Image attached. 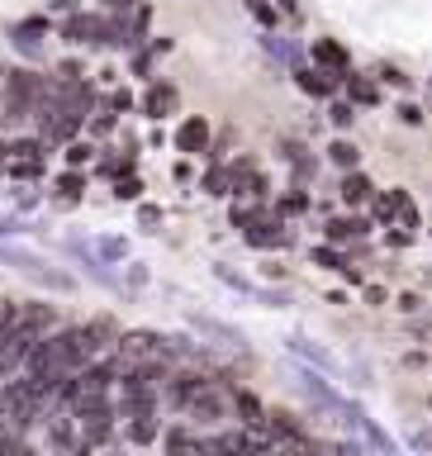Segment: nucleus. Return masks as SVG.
Segmentation results:
<instances>
[{
	"instance_id": "nucleus-1",
	"label": "nucleus",
	"mask_w": 432,
	"mask_h": 456,
	"mask_svg": "<svg viewBox=\"0 0 432 456\" xmlns=\"http://www.w3.org/2000/svg\"><path fill=\"white\" fill-rule=\"evenodd\" d=\"M0 262L14 266V271H20V276H29V281L48 285V290H71V276H62V271H53L48 262H43V256L24 252V248H10V242H0Z\"/></svg>"
},
{
	"instance_id": "nucleus-2",
	"label": "nucleus",
	"mask_w": 432,
	"mask_h": 456,
	"mask_svg": "<svg viewBox=\"0 0 432 456\" xmlns=\"http://www.w3.org/2000/svg\"><path fill=\"white\" fill-rule=\"evenodd\" d=\"M43 95H48V86H43L34 71H10V81H5V119H29V110H38Z\"/></svg>"
},
{
	"instance_id": "nucleus-3",
	"label": "nucleus",
	"mask_w": 432,
	"mask_h": 456,
	"mask_svg": "<svg viewBox=\"0 0 432 456\" xmlns=\"http://www.w3.org/2000/svg\"><path fill=\"white\" fill-rule=\"evenodd\" d=\"M299 395H305V399H314V404H319L323 413H347L352 404H347V399H342L338 390H333V385H323L319 376H314V370H299Z\"/></svg>"
},
{
	"instance_id": "nucleus-4",
	"label": "nucleus",
	"mask_w": 432,
	"mask_h": 456,
	"mask_svg": "<svg viewBox=\"0 0 432 456\" xmlns=\"http://www.w3.org/2000/svg\"><path fill=\"white\" fill-rule=\"evenodd\" d=\"M110 34H114V24L100 20V14H71L62 24V38L71 43H110Z\"/></svg>"
},
{
	"instance_id": "nucleus-5",
	"label": "nucleus",
	"mask_w": 432,
	"mask_h": 456,
	"mask_svg": "<svg viewBox=\"0 0 432 456\" xmlns=\"http://www.w3.org/2000/svg\"><path fill=\"white\" fill-rule=\"evenodd\" d=\"M181 105V95H176V86H167V81H157L148 95H143V114L148 119H167V114H176Z\"/></svg>"
},
{
	"instance_id": "nucleus-6",
	"label": "nucleus",
	"mask_w": 432,
	"mask_h": 456,
	"mask_svg": "<svg viewBox=\"0 0 432 456\" xmlns=\"http://www.w3.org/2000/svg\"><path fill=\"white\" fill-rule=\"evenodd\" d=\"M191 323H195V328H200V333H205V338L224 342V347H233V352H242V347H248V338H242L238 328L219 323V319H205V314H191Z\"/></svg>"
},
{
	"instance_id": "nucleus-7",
	"label": "nucleus",
	"mask_w": 432,
	"mask_h": 456,
	"mask_svg": "<svg viewBox=\"0 0 432 456\" xmlns=\"http://www.w3.org/2000/svg\"><path fill=\"white\" fill-rule=\"evenodd\" d=\"M176 148H181V152H205V148H209V119L191 114V119L176 128Z\"/></svg>"
},
{
	"instance_id": "nucleus-8",
	"label": "nucleus",
	"mask_w": 432,
	"mask_h": 456,
	"mask_svg": "<svg viewBox=\"0 0 432 456\" xmlns=\"http://www.w3.org/2000/svg\"><path fill=\"white\" fill-rule=\"evenodd\" d=\"M295 81L305 86L309 95H319V100H323V95H333V91H338V81H342V77H333L328 67H305V71H295Z\"/></svg>"
},
{
	"instance_id": "nucleus-9",
	"label": "nucleus",
	"mask_w": 432,
	"mask_h": 456,
	"mask_svg": "<svg viewBox=\"0 0 432 456\" xmlns=\"http://www.w3.org/2000/svg\"><path fill=\"white\" fill-rule=\"evenodd\" d=\"M162 342H167V338H157V333H148V328H138V333H124V338H119V352H124V356H152V352H162Z\"/></svg>"
},
{
	"instance_id": "nucleus-10",
	"label": "nucleus",
	"mask_w": 432,
	"mask_h": 456,
	"mask_svg": "<svg viewBox=\"0 0 432 456\" xmlns=\"http://www.w3.org/2000/svg\"><path fill=\"white\" fill-rule=\"evenodd\" d=\"M285 347H290V352H299V356H309V362L319 366V370H333V376H338V356H333V352H323L319 342H309V338H290Z\"/></svg>"
},
{
	"instance_id": "nucleus-11",
	"label": "nucleus",
	"mask_w": 432,
	"mask_h": 456,
	"mask_svg": "<svg viewBox=\"0 0 432 456\" xmlns=\"http://www.w3.org/2000/svg\"><path fill=\"white\" fill-rule=\"evenodd\" d=\"M314 57H319V67H328V71H347V48H342V43H333V38H319V43H314Z\"/></svg>"
},
{
	"instance_id": "nucleus-12",
	"label": "nucleus",
	"mask_w": 432,
	"mask_h": 456,
	"mask_svg": "<svg viewBox=\"0 0 432 456\" xmlns=\"http://www.w3.org/2000/svg\"><path fill=\"white\" fill-rule=\"evenodd\" d=\"M242 238H248L252 248H281V242H290V233H281V224H248Z\"/></svg>"
},
{
	"instance_id": "nucleus-13",
	"label": "nucleus",
	"mask_w": 432,
	"mask_h": 456,
	"mask_svg": "<svg viewBox=\"0 0 432 456\" xmlns=\"http://www.w3.org/2000/svg\"><path fill=\"white\" fill-rule=\"evenodd\" d=\"M48 28V20H24V24H14V48H24V53H38V34Z\"/></svg>"
},
{
	"instance_id": "nucleus-14",
	"label": "nucleus",
	"mask_w": 432,
	"mask_h": 456,
	"mask_svg": "<svg viewBox=\"0 0 432 456\" xmlns=\"http://www.w3.org/2000/svg\"><path fill=\"white\" fill-rule=\"evenodd\" d=\"M371 191H376V185H371L362 171H347V181H342V200H347V205H366Z\"/></svg>"
},
{
	"instance_id": "nucleus-15",
	"label": "nucleus",
	"mask_w": 432,
	"mask_h": 456,
	"mask_svg": "<svg viewBox=\"0 0 432 456\" xmlns=\"http://www.w3.org/2000/svg\"><path fill=\"white\" fill-rule=\"evenodd\" d=\"M233 404H238V413H242V423H248V428H257V423H266V409L257 404V395H248V390H238V395H233Z\"/></svg>"
},
{
	"instance_id": "nucleus-16",
	"label": "nucleus",
	"mask_w": 432,
	"mask_h": 456,
	"mask_svg": "<svg viewBox=\"0 0 432 456\" xmlns=\"http://www.w3.org/2000/svg\"><path fill=\"white\" fill-rule=\"evenodd\" d=\"M342 81H347V91H352V100H356V105H376V81H366V77H342Z\"/></svg>"
},
{
	"instance_id": "nucleus-17",
	"label": "nucleus",
	"mask_w": 432,
	"mask_h": 456,
	"mask_svg": "<svg viewBox=\"0 0 432 456\" xmlns=\"http://www.w3.org/2000/svg\"><path fill=\"white\" fill-rule=\"evenodd\" d=\"M404 191H385L380 200H376V219H399V209H404Z\"/></svg>"
},
{
	"instance_id": "nucleus-18",
	"label": "nucleus",
	"mask_w": 432,
	"mask_h": 456,
	"mask_svg": "<svg viewBox=\"0 0 432 456\" xmlns=\"http://www.w3.org/2000/svg\"><path fill=\"white\" fill-rule=\"evenodd\" d=\"M95 252H100V262H124V256H128V242H124V238H100Z\"/></svg>"
},
{
	"instance_id": "nucleus-19",
	"label": "nucleus",
	"mask_w": 432,
	"mask_h": 456,
	"mask_svg": "<svg viewBox=\"0 0 432 456\" xmlns=\"http://www.w3.org/2000/svg\"><path fill=\"white\" fill-rule=\"evenodd\" d=\"M214 276H219L224 285H233V290H238V295H252V290H257V285H252L248 276H238V271H233V266H224V262H219V266H214Z\"/></svg>"
},
{
	"instance_id": "nucleus-20",
	"label": "nucleus",
	"mask_w": 432,
	"mask_h": 456,
	"mask_svg": "<svg viewBox=\"0 0 432 456\" xmlns=\"http://www.w3.org/2000/svg\"><path fill=\"white\" fill-rule=\"evenodd\" d=\"M128 437H134V442H152V437H157V423H152V413H138V419L128 423Z\"/></svg>"
},
{
	"instance_id": "nucleus-21",
	"label": "nucleus",
	"mask_w": 432,
	"mask_h": 456,
	"mask_svg": "<svg viewBox=\"0 0 432 456\" xmlns=\"http://www.w3.org/2000/svg\"><path fill=\"white\" fill-rule=\"evenodd\" d=\"M328 157H333V167L352 171V167H356V157H362V152H356L352 142H333V148H328Z\"/></svg>"
},
{
	"instance_id": "nucleus-22",
	"label": "nucleus",
	"mask_w": 432,
	"mask_h": 456,
	"mask_svg": "<svg viewBox=\"0 0 432 456\" xmlns=\"http://www.w3.org/2000/svg\"><path fill=\"white\" fill-rule=\"evenodd\" d=\"M366 224H352V219H333L328 224V242H342V238H352V233H362Z\"/></svg>"
},
{
	"instance_id": "nucleus-23",
	"label": "nucleus",
	"mask_w": 432,
	"mask_h": 456,
	"mask_svg": "<svg viewBox=\"0 0 432 456\" xmlns=\"http://www.w3.org/2000/svg\"><path fill=\"white\" fill-rule=\"evenodd\" d=\"M57 191H62V200H77L81 195V176L77 171H62V176H57Z\"/></svg>"
},
{
	"instance_id": "nucleus-24",
	"label": "nucleus",
	"mask_w": 432,
	"mask_h": 456,
	"mask_svg": "<svg viewBox=\"0 0 432 456\" xmlns=\"http://www.w3.org/2000/svg\"><path fill=\"white\" fill-rule=\"evenodd\" d=\"M228 185H233V176H228V171H209V176H205V191H209V195H228Z\"/></svg>"
},
{
	"instance_id": "nucleus-25",
	"label": "nucleus",
	"mask_w": 432,
	"mask_h": 456,
	"mask_svg": "<svg viewBox=\"0 0 432 456\" xmlns=\"http://www.w3.org/2000/svg\"><path fill=\"white\" fill-rule=\"evenodd\" d=\"M24 233V219H14V214H0V238H14Z\"/></svg>"
},
{
	"instance_id": "nucleus-26",
	"label": "nucleus",
	"mask_w": 432,
	"mask_h": 456,
	"mask_svg": "<svg viewBox=\"0 0 432 456\" xmlns=\"http://www.w3.org/2000/svg\"><path fill=\"white\" fill-rule=\"evenodd\" d=\"M271 419H276V433H285V437H290V433H299V423L290 419V413H285V409H276V413H271Z\"/></svg>"
},
{
	"instance_id": "nucleus-27",
	"label": "nucleus",
	"mask_w": 432,
	"mask_h": 456,
	"mask_svg": "<svg viewBox=\"0 0 432 456\" xmlns=\"http://www.w3.org/2000/svg\"><path fill=\"white\" fill-rule=\"evenodd\" d=\"M352 119H356V110H352V105H342V100H338V105H333V124H338V128H347Z\"/></svg>"
},
{
	"instance_id": "nucleus-28",
	"label": "nucleus",
	"mask_w": 432,
	"mask_h": 456,
	"mask_svg": "<svg viewBox=\"0 0 432 456\" xmlns=\"http://www.w3.org/2000/svg\"><path fill=\"white\" fill-rule=\"evenodd\" d=\"M138 191H143V185H138L134 176H128V181H119V185H114V195H119V200H138Z\"/></svg>"
},
{
	"instance_id": "nucleus-29",
	"label": "nucleus",
	"mask_w": 432,
	"mask_h": 456,
	"mask_svg": "<svg viewBox=\"0 0 432 456\" xmlns=\"http://www.w3.org/2000/svg\"><path fill=\"white\" fill-rule=\"evenodd\" d=\"M86 157H91V148H86V142H71V148H67V162H71V167H81Z\"/></svg>"
},
{
	"instance_id": "nucleus-30",
	"label": "nucleus",
	"mask_w": 432,
	"mask_h": 456,
	"mask_svg": "<svg viewBox=\"0 0 432 456\" xmlns=\"http://www.w3.org/2000/svg\"><path fill=\"white\" fill-rule=\"evenodd\" d=\"M305 205H309V200H305V195L295 191V195H285V205H281V209H285V214H299V209H305Z\"/></svg>"
},
{
	"instance_id": "nucleus-31",
	"label": "nucleus",
	"mask_w": 432,
	"mask_h": 456,
	"mask_svg": "<svg viewBox=\"0 0 432 456\" xmlns=\"http://www.w3.org/2000/svg\"><path fill=\"white\" fill-rule=\"evenodd\" d=\"M399 119H404V124H423V110H413V105H399Z\"/></svg>"
},
{
	"instance_id": "nucleus-32",
	"label": "nucleus",
	"mask_w": 432,
	"mask_h": 456,
	"mask_svg": "<svg viewBox=\"0 0 432 456\" xmlns=\"http://www.w3.org/2000/svg\"><path fill=\"white\" fill-rule=\"evenodd\" d=\"M314 262H319V266H342V262H338V252H328V248L314 252Z\"/></svg>"
},
{
	"instance_id": "nucleus-33",
	"label": "nucleus",
	"mask_w": 432,
	"mask_h": 456,
	"mask_svg": "<svg viewBox=\"0 0 432 456\" xmlns=\"http://www.w3.org/2000/svg\"><path fill=\"white\" fill-rule=\"evenodd\" d=\"M281 10H285V14H295L299 5H295V0H281Z\"/></svg>"
},
{
	"instance_id": "nucleus-34",
	"label": "nucleus",
	"mask_w": 432,
	"mask_h": 456,
	"mask_svg": "<svg viewBox=\"0 0 432 456\" xmlns=\"http://www.w3.org/2000/svg\"><path fill=\"white\" fill-rule=\"evenodd\" d=\"M110 5H114V10H128V5H134V0H110Z\"/></svg>"
},
{
	"instance_id": "nucleus-35",
	"label": "nucleus",
	"mask_w": 432,
	"mask_h": 456,
	"mask_svg": "<svg viewBox=\"0 0 432 456\" xmlns=\"http://www.w3.org/2000/svg\"><path fill=\"white\" fill-rule=\"evenodd\" d=\"M257 5H262V0H252V10H257Z\"/></svg>"
}]
</instances>
